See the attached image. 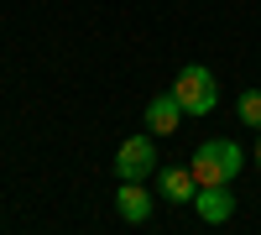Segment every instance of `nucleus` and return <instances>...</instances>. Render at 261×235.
Instances as JSON below:
<instances>
[{
    "mask_svg": "<svg viewBox=\"0 0 261 235\" xmlns=\"http://www.w3.org/2000/svg\"><path fill=\"white\" fill-rule=\"evenodd\" d=\"M193 178H199V188H214V183H230L235 173H241V146L235 141H204L199 152L188 157Z\"/></svg>",
    "mask_w": 261,
    "mask_h": 235,
    "instance_id": "1",
    "label": "nucleus"
},
{
    "mask_svg": "<svg viewBox=\"0 0 261 235\" xmlns=\"http://www.w3.org/2000/svg\"><path fill=\"white\" fill-rule=\"evenodd\" d=\"M172 94H178V105L188 115H209L214 105H220V84H214L209 68H199V63H188V68L172 79Z\"/></svg>",
    "mask_w": 261,
    "mask_h": 235,
    "instance_id": "2",
    "label": "nucleus"
},
{
    "mask_svg": "<svg viewBox=\"0 0 261 235\" xmlns=\"http://www.w3.org/2000/svg\"><path fill=\"white\" fill-rule=\"evenodd\" d=\"M146 173H157V146H151V131L130 136L120 152H115V178H120V183H141Z\"/></svg>",
    "mask_w": 261,
    "mask_h": 235,
    "instance_id": "3",
    "label": "nucleus"
},
{
    "mask_svg": "<svg viewBox=\"0 0 261 235\" xmlns=\"http://www.w3.org/2000/svg\"><path fill=\"white\" fill-rule=\"evenodd\" d=\"M188 110H183V105H178V94H157V99H151L146 105V131L151 136H172V131H178V120H183Z\"/></svg>",
    "mask_w": 261,
    "mask_h": 235,
    "instance_id": "4",
    "label": "nucleus"
},
{
    "mask_svg": "<svg viewBox=\"0 0 261 235\" xmlns=\"http://www.w3.org/2000/svg\"><path fill=\"white\" fill-rule=\"evenodd\" d=\"M157 188H162V199H172V204H193L199 178H193V167H162V173H157Z\"/></svg>",
    "mask_w": 261,
    "mask_h": 235,
    "instance_id": "5",
    "label": "nucleus"
},
{
    "mask_svg": "<svg viewBox=\"0 0 261 235\" xmlns=\"http://www.w3.org/2000/svg\"><path fill=\"white\" fill-rule=\"evenodd\" d=\"M193 209H199L204 225H225L230 209H235V199L225 194V183H214V188H199V194H193Z\"/></svg>",
    "mask_w": 261,
    "mask_h": 235,
    "instance_id": "6",
    "label": "nucleus"
},
{
    "mask_svg": "<svg viewBox=\"0 0 261 235\" xmlns=\"http://www.w3.org/2000/svg\"><path fill=\"white\" fill-rule=\"evenodd\" d=\"M115 209H120V220H125V225H146V220H151V199H146V188H141V183H120Z\"/></svg>",
    "mask_w": 261,
    "mask_h": 235,
    "instance_id": "7",
    "label": "nucleus"
},
{
    "mask_svg": "<svg viewBox=\"0 0 261 235\" xmlns=\"http://www.w3.org/2000/svg\"><path fill=\"white\" fill-rule=\"evenodd\" d=\"M235 110H241V120H246V125H256V131H261V89H246Z\"/></svg>",
    "mask_w": 261,
    "mask_h": 235,
    "instance_id": "8",
    "label": "nucleus"
},
{
    "mask_svg": "<svg viewBox=\"0 0 261 235\" xmlns=\"http://www.w3.org/2000/svg\"><path fill=\"white\" fill-rule=\"evenodd\" d=\"M256 157H261V146H256Z\"/></svg>",
    "mask_w": 261,
    "mask_h": 235,
    "instance_id": "9",
    "label": "nucleus"
}]
</instances>
